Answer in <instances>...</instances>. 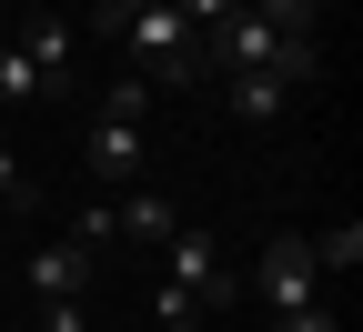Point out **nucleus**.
I'll use <instances>...</instances> for the list:
<instances>
[{
  "instance_id": "12",
  "label": "nucleus",
  "mask_w": 363,
  "mask_h": 332,
  "mask_svg": "<svg viewBox=\"0 0 363 332\" xmlns=\"http://www.w3.org/2000/svg\"><path fill=\"white\" fill-rule=\"evenodd\" d=\"M142 111H152V81H142V71H121V81L101 91V121H142Z\"/></svg>"
},
{
  "instance_id": "17",
  "label": "nucleus",
  "mask_w": 363,
  "mask_h": 332,
  "mask_svg": "<svg viewBox=\"0 0 363 332\" xmlns=\"http://www.w3.org/2000/svg\"><path fill=\"white\" fill-rule=\"evenodd\" d=\"M131 11H152V0H101V21H111V30H121V21H131Z\"/></svg>"
},
{
  "instance_id": "10",
  "label": "nucleus",
  "mask_w": 363,
  "mask_h": 332,
  "mask_svg": "<svg viewBox=\"0 0 363 332\" xmlns=\"http://www.w3.org/2000/svg\"><path fill=\"white\" fill-rule=\"evenodd\" d=\"M313 262H323V272H353V262H363V222H333V231H313Z\"/></svg>"
},
{
  "instance_id": "13",
  "label": "nucleus",
  "mask_w": 363,
  "mask_h": 332,
  "mask_svg": "<svg viewBox=\"0 0 363 332\" xmlns=\"http://www.w3.org/2000/svg\"><path fill=\"white\" fill-rule=\"evenodd\" d=\"M30 202H40V192H30V171L11 161V141H0V212H30Z\"/></svg>"
},
{
  "instance_id": "16",
  "label": "nucleus",
  "mask_w": 363,
  "mask_h": 332,
  "mask_svg": "<svg viewBox=\"0 0 363 332\" xmlns=\"http://www.w3.org/2000/svg\"><path fill=\"white\" fill-rule=\"evenodd\" d=\"M272 332H343V322H333L323 302H313V312H283V322H272Z\"/></svg>"
},
{
  "instance_id": "15",
  "label": "nucleus",
  "mask_w": 363,
  "mask_h": 332,
  "mask_svg": "<svg viewBox=\"0 0 363 332\" xmlns=\"http://www.w3.org/2000/svg\"><path fill=\"white\" fill-rule=\"evenodd\" d=\"M40 332H91V312L81 302H40Z\"/></svg>"
},
{
  "instance_id": "2",
  "label": "nucleus",
  "mask_w": 363,
  "mask_h": 332,
  "mask_svg": "<svg viewBox=\"0 0 363 332\" xmlns=\"http://www.w3.org/2000/svg\"><path fill=\"white\" fill-rule=\"evenodd\" d=\"M121 51H131V71H142L152 91H162V81H202V30L182 21L172 0H152V11L121 21Z\"/></svg>"
},
{
  "instance_id": "5",
  "label": "nucleus",
  "mask_w": 363,
  "mask_h": 332,
  "mask_svg": "<svg viewBox=\"0 0 363 332\" xmlns=\"http://www.w3.org/2000/svg\"><path fill=\"white\" fill-rule=\"evenodd\" d=\"M91 272H101V252H91V242H40L21 282H30V302H81Z\"/></svg>"
},
{
  "instance_id": "7",
  "label": "nucleus",
  "mask_w": 363,
  "mask_h": 332,
  "mask_svg": "<svg viewBox=\"0 0 363 332\" xmlns=\"http://www.w3.org/2000/svg\"><path fill=\"white\" fill-rule=\"evenodd\" d=\"M222 101H233V121H283V111H293V81H283V71H233Z\"/></svg>"
},
{
  "instance_id": "3",
  "label": "nucleus",
  "mask_w": 363,
  "mask_h": 332,
  "mask_svg": "<svg viewBox=\"0 0 363 332\" xmlns=\"http://www.w3.org/2000/svg\"><path fill=\"white\" fill-rule=\"evenodd\" d=\"M252 292H262V312H272V322L323 302V262H313V231H272V242H262V272H252Z\"/></svg>"
},
{
  "instance_id": "11",
  "label": "nucleus",
  "mask_w": 363,
  "mask_h": 332,
  "mask_svg": "<svg viewBox=\"0 0 363 332\" xmlns=\"http://www.w3.org/2000/svg\"><path fill=\"white\" fill-rule=\"evenodd\" d=\"M0 101H51L40 71H30V51H11V40H0Z\"/></svg>"
},
{
  "instance_id": "14",
  "label": "nucleus",
  "mask_w": 363,
  "mask_h": 332,
  "mask_svg": "<svg viewBox=\"0 0 363 332\" xmlns=\"http://www.w3.org/2000/svg\"><path fill=\"white\" fill-rule=\"evenodd\" d=\"M172 11H182V21H192V30H222V21H233V11H252V0H172Z\"/></svg>"
},
{
  "instance_id": "1",
  "label": "nucleus",
  "mask_w": 363,
  "mask_h": 332,
  "mask_svg": "<svg viewBox=\"0 0 363 332\" xmlns=\"http://www.w3.org/2000/svg\"><path fill=\"white\" fill-rule=\"evenodd\" d=\"M202 71H222V81L233 71H283L303 91L313 71H323V51H313V30H272L262 11H233L222 30H202Z\"/></svg>"
},
{
  "instance_id": "4",
  "label": "nucleus",
  "mask_w": 363,
  "mask_h": 332,
  "mask_svg": "<svg viewBox=\"0 0 363 332\" xmlns=\"http://www.w3.org/2000/svg\"><path fill=\"white\" fill-rule=\"evenodd\" d=\"M162 262H172L162 282H172L192 312H222V302H233V272H222V242H212V231H192V222H182L172 242H162Z\"/></svg>"
},
{
  "instance_id": "8",
  "label": "nucleus",
  "mask_w": 363,
  "mask_h": 332,
  "mask_svg": "<svg viewBox=\"0 0 363 332\" xmlns=\"http://www.w3.org/2000/svg\"><path fill=\"white\" fill-rule=\"evenodd\" d=\"M172 231H182V212L162 202V192H131V202H111V242H172Z\"/></svg>"
},
{
  "instance_id": "6",
  "label": "nucleus",
  "mask_w": 363,
  "mask_h": 332,
  "mask_svg": "<svg viewBox=\"0 0 363 332\" xmlns=\"http://www.w3.org/2000/svg\"><path fill=\"white\" fill-rule=\"evenodd\" d=\"M30 71H40V91H71L81 81V40H71V21H30Z\"/></svg>"
},
{
  "instance_id": "9",
  "label": "nucleus",
  "mask_w": 363,
  "mask_h": 332,
  "mask_svg": "<svg viewBox=\"0 0 363 332\" xmlns=\"http://www.w3.org/2000/svg\"><path fill=\"white\" fill-rule=\"evenodd\" d=\"M91 171H101V181L142 171V121H91Z\"/></svg>"
}]
</instances>
